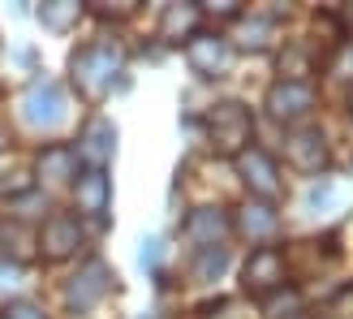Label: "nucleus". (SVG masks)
<instances>
[{"label":"nucleus","instance_id":"1","mask_svg":"<svg viewBox=\"0 0 353 319\" xmlns=\"http://www.w3.org/2000/svg\"><path fill=\"white\" fill-rule=\"evenodd\" d=\"M121 65H125V52L117 44H86L69 57V74H74V86L86 99H103L112 91Z\"/></svg>","mask_w":353,"mask_h":319},{"label":"nucleus","instance_id":"2","mask_svg":"<svg viewBox=\"0 0 353 319\" xmlns=\"http://www.w3.org/2000/svg\"><path fill=\"white\" fill-rule=\"evenodd\" d=\"M250 134H254L250 108L237 104V99H224L207 113V138H211V147L224 151V155H241L250 147Z\"/></svg>","mask_w":353,"mask_h":319},{"label":"nucleus","instance_id":"3","mask_svg":"<svg viewBox=\"0 0 353 319\" xmlns=\"http://www.w3.org/2000/svg\"><path fill=\"white\" fill-rule=\"evenodd\" d=\"M65 117H69V99L61 91V82H52V78L30 82V91L22 95V121L26 126L30 130H57Z\"/></svg>","mask_w":353,"mask_h":319},{"label":"nucleus","instance_id":"4","mask_svg":"<svg viewBox=\"0 0 353 319\" xmlns=\"http://www.w3.org/2000/svg\"><path fill=\"white\" fill-rule=\"evenodd\" d=\"M117 285V276H112V268L108 263H99V259H86L82 263V272L69 280V289H65V302L74 307V311H91L103 293H108Z\"/></svg>","mask_w":353,"mask_h":319},{"label":"nucleus","instance_id":"5","mask_svg":"<svg viewBox=\"0 0 353 319\" xmlns=\"http://www.w3.org/2000/svg\"><path fill=\"white\" fill-rule=\"evenodd\" d=\"M185 61L194 74H203V78H220L228 65H233V48H228V39H220V35H190L185 39Z\"/></svg>","mask_w":353,"mask_h":319},{"label":"nucleus","instance_id":"6","mask_svg":"<svg viewBox=\"0 0 353 319\" xmlns=\"http://www.w3.org/2000/svg\"><path fill=\"white\" fill-rule=\"evenodd\" d=\"M241 285L250 293H259V298H268L272 289H280V285H285V255H280L276 246H259V251L245 259Z\"/></svg>","mask_w":353,"mask_h":319},{"label":"nucleus","instance_id":"7","mask_svg":"<svg viewBox=\"0 0 353 319\" xmlns=\"http://www.w3.org/2000/svg\"><path fill=\"white\" fill-rule=\"evenodd\" d=\"M237 173L245 177V186H250L263 203H276L280 199V173H276V160L268 151H259V147H245L237 155Z\"/></svg>","mask_w":353,"mask_h":319},{"label":"nucleus","instance_id":"8","mask_svg":"<svg viewBox=\"0 0 353 319\" xmlns=\"http://www.w3.org/2000/svg\"><path fill=\"white\" fill-rule=\"evenodd\" d=\"M39 251L48 255V259H69L82 246V224H78V216H69V211H52V216L43 220V233H39Z\"/></svg>","mask_w":353,"mask_h":319},{"label":"nucleus","instance_id":"9","mask_svg":"<svg viewBox=\"0 0 353 319\" xmlns=\"http://www.w3.org/2000/svg\"><path fill=\"white\" fill-rule=\"evenodd\" d=\"M314 104H319L314 82H276L272 91H268V108H272V117H280V121H302Z\"/></svg>","mask_w":353,"mask_h":319},{"label":"nucleus","instance_id":"10","mask_svg":"<svg viewBox=\"0 0 353 319\" xmlns=\"http://www.w3.org/2000/svg\"><path fill=\"white\" fill-rule=\"evenodd\" d=\"M285 160L293 168H302V173H319L327 164V143H323V134L314 130V126H302V130H293L285 138Z\"/></svg>","mask_w":353,"mask_h":319},{"label":"nucleus","instance_id":"11","mask_svg":"<svg viewBox=\"0 0 353 319\" xmlns=\"http://www.w3.org/2000/svg\"><path fill=\"white\" fill-rule=\"evenodd\" d=\"M117 151V126L108 117H91L82 126V143H78V155L91 160V168H103V160Z\"/></svg>","mask_w":353,"mask_h":319},{"label":"nucleus","instance_id":"12","mask_svg":"<svg viewBox=\"0 0 353 319\" xmlns=\"http://www.w3.org/2000/svg\"><path fill=\"white\" fill-rule=\"evenodd\" d=\"M108 203H112L108 173H103V168H86V173L78 177V211L103 220V216H108Z\"/></svg>","mask_w":353,"mask_h":319},{"label":"nucleus","instance_id":"13","mask_svg":"<svg viewBox=\"0 0 353 319\" xmlns=\"http://www.w3.org/2000/svg\"><path fill=\"white\" fill-rule=\"evenodd\" d=\"M39 177L48 186H69L78 177V151L65 143H52L39 151Z\"/></svg>","mask_w":353,"mask_h":319},{"label":"nucleus","instance_id":"14","mask_svg":"<svg viewBox=\"0 0 353 319\" xmlns=\"http://www.w3.org/2000/svg\"><path fill=\"white\" fill-rule=\"evenodd\" d=\"M228 229H233L228 211H220V207H199V211H190V220H185V238L190 242H203V246H216Z\"/></svg>","mask_w":353,"mask_h":319},{"label":"nucleus","instance_id":"15","mask_svg":"<svg viewBox=\"0 0 353 319\" xmlns=\"http://www.w3.org/2000/svg\"><path fill=\"white\" fill-rule=\"evenodd\" d=\"M237 229H241L250 242H263V238H272L276 229H280V216H276L272 203H245L241 216H237Z\"/></svg>","mask_w":353,"mask_h":319},{"label":"nucleus","instance_id":"16","mask_svg":"<svg viewBox=\"0 0 353 319\" xmlns=\"http://www.w3.org/2000/svg\"><path fill=\"white\" fill-rule=\"evenodd\" d=\"M199 17H203L199 5H168L164 17H160V35L172 39V44H181L190 35H199Z\"/></svg>","mask_w":353,"mask_h":319},{"label":"nucleus","instance_id":"17","mask_svg":"<svg viewBox=\"0 0 353 319\" xmlns=\"http://www.w3.org/2000/svg\"><path fill=\"white\" fill-rule=\"evenodd\" d=\"M82 17V5L78 0H48V5H39V22L48 30H69Z\"/></svg>","mask_w":353,"mask_h":319},{"label":"nucleus","instance_id":"18","mask_svg":"<svg viewBox=\"0 0 353 319\" xmlns=\"http://www.w3.org/2000/svg\"><path fill=\"white\" fill-rule=\"evenodd\" d=\"M310 57L302 48H285L280 52V82H310Z\"/></svg>","mask_w":353,"mask_h":319},{"label":"nucleus","instance_id":"19","mask_svg":"<svg viewBox=\"0 0 353 319\" xmlns=\"http://www.w3.org/2000/svg\"><path fill=\"white\" fill-rule=\"evenodd\" d=\"M224 268H228V251H224V246H220V251H216V246H207L203 259L194 263V276H199V280H211V276H220Z\"/></svg>","mask_w":353,"mask_h":319},{"label":"nucleus","instance_id":"20","mask_svg":"<svg viewBox=\"0 0 353 319\" xmlns=\"http://www.w3.org/2000/svg\"><path fill=\"white\" fill-rule=\"evenodd\" d=\"M268 315L272 319H302V298H297L293 289L285 298H268Z\"/></svg>","mask_w":353,"mask_h":319},{"label":"nucleus","instance_id":"21","mask_svg":"<svg viewBox=\"0 0 353 319\" xmlns=\"http://www.w3.org/2000/svg\"><path fill=\"white\" fill-rule=\"evenodd\" d=\"M268 35H272V17H254V22H245V48H268Z\"/></svg>","mask_w":353,"mask_h":319},{"label":"nucleus","instance_id":"22","mask_svg":"<svg viewBox=\"0 0 353 319\" xmlns=\"http://www.w3.org/2000/svg\"><path fill=\"white\" fill-rule=\"evenodd\" d=\"M0 242H13V255H30V233H26V229H17V224H0Z\"/></svg>","mask_w":353,"mask_h":319},{"label":"nucleus","instance_id":"23","mask_svg":"<svg viewBox=\"0 0 353 319\" xmlns=\"http://www.w3.org/2000/svg\"><path fill=\"white\" fill-rule=\"evenodd\" d=\"M0 319H48V315H43L39 307H34V302H9Z\"/></svg>","mask_w":353,"mask_h":319},{"label":"nucleus","instance_id":"24","mask_svg":"<svg viewBox=\"0 0 353 319\" xmlns=\"http://www.w3.org/2000/svg\"><path fill=\"white\" fill-rule=\"evenodd\" d=\"M17 276H22V272H17V263H5V259H0V293L13 289V285H17Z\"/></svg>","mask_w":353,"mask_h":319},{"label":"nucleus","instance_id":"25","mask_svg":"<svg viewBox=\"0 0 353 319\" xmlns=\"http://www.w3.org/2000/svg\"><path fill=\"white\" fill-rule=\"evenodd\" d=\"M160 259V242H143V263H155Z\"/></svg>","mask_w":353,"mask_h":319},{"label":"nucleus","instance_id":"26","mask_svg":"<svg viewBox=\"0 0 353 319\" xmlns=\"http://www.w3.org/2000/svg\"><path fill=\"white\" fill-rule=\"evenodd\" d=\"M349 108H353V95H349Z\"/></svg>","mask_w":353,"mask_h":319},{"label":"nucleus","instance_id":"27","mask_svg":"<svg viewBox=\"0 0 353 319\" xmlns=\"http://www.w3.org/2000/svg\"><path fill=\"white\" fill-rule=\"evenodd\" d=\"M349 17H353V13H349Z\"/></svg>","mask_w":353,"mask_h":319}]
</instances>
